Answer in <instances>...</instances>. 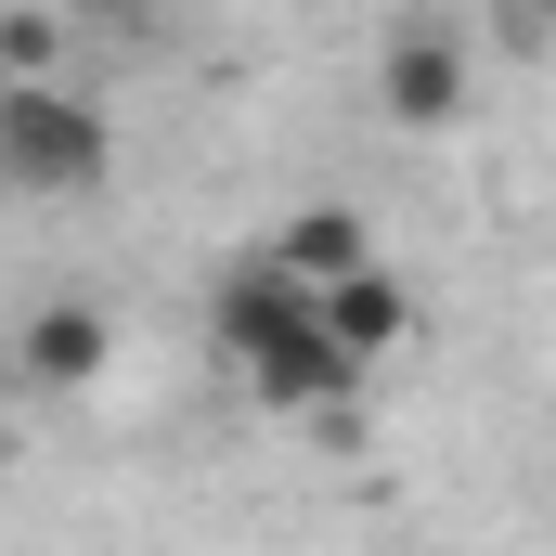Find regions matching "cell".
Here are the masks:
<instances>
[{
  "mask_svg": "<svg viewBox=\"0 0 556 556\" xmlns=\"http://www.w3.org/2000/svg\"><path fill=\"white\" fill-rule=\"evenodd\" d=\"M13 363H26V376H52V389H91V376H104V311H78V298H52V311H26V337H13Z\"/></svg>",
  "mask_w": 556,
  "mask_h": 556,
  "instance_id": "5",
  "label": "cell"
},
{
  "mask_svg": "<svg viewBox=\"0 0 556 556\" xmlns=\"http://www.w3.org/2000/svg\"><path fill=\"white\" fill-rule=\"evenodd\" d=\"M311 298H324V337L350 350V376H363V363H389V350L415 337V298L389 285V260H350V273H324Z\"/></svg>",
  "mask_w": 556,
  "mask_h": 556,
  "instance_id": "4",
  "label": "cell"
},
{
  "mask_svg": "<svg viewBox=\"0 0 556 556\" xmlns=\"http://www.w3.org/2000/svg\"><path fill=\"white\" fill-rule=\"evenodd\" d=\"M492 39L505 52H544V0H492Z\"/></svg>",
  "mask_w": 556,
  "mask_h": 556,
  "instance_id": "7",
  "label": "cell"
},
{
  "mask_svg": "<svg viewBox=\"0 0 556 556\" xmlns=\"http://www.w3.org/2000/svg\"><path fill=\"white\" fill-rule=\"evenodd\" d=\"M466 91H479V65H466V26L402 13V26L376 39V104H389L402 130H453V117H466Z\"/></svg>",
  "mask_w": 556,
  "mask_h": 556,
  "instance_id": "3",
  "label": "cell"
},
{
  "mask_svg": "<svg viewBox=\"0 0 556 556\" xmlns=\"http://www.w3.org/2000/svg\"><path fill=\"white\" fill-rule=\"evenodd\" d=\"M260 247H273L285 273H350V260H376V233H363V207H298V220H273V233H260Z\"/></svg>",
  "mask_w": 556,
  "mask_h": 556,
  "instance_id": "6",
  "label": "cell"
},
{
  "mask_svg": "<svg viewBox=\"0 0 556 556\" xmlns=\"http://www.w3.org/2000/svg\"><path fill=\"white\" fill-rule=\"evenodd\" d=\"M104 168H117L104 104H78L52 65H0V194L65 207V194H104Z\"/></svg>",
  "mask_w": 556,
  "mask_h": 556,
  "instance_id": "2",
  "label": "cell"
},
{
  "mask_svg": "<svg viewBox=\"0 0 556 556\" xmlns=\"http://www.w3.org/2000/svg\"><path fill=\"white\" fill-rule=\"evenodd\" d=\"M220 363H233L273 415H337V402H350V350L324 337L311 273H285L273 247H247V260L220 273Z\"/></svg>",
  "mask_w": 556,
  "mask_h": 556,
  "instance_id": "1",
  "label": "cell"
},
{
  "mask_svg": "<svg viewBox=\"0 0 556 556\" xmlns=\"http://www.w3.org/2000/svg\"><path fill=\"white\" fill-rule=\"evenodd\" d=\"M0 453H13V415H0Z\"/></svg>",
  "mask_w": 556,
  "mask_h": 556,
  "instance_id": "8",
  "label": "cell"
}]
</instances>
